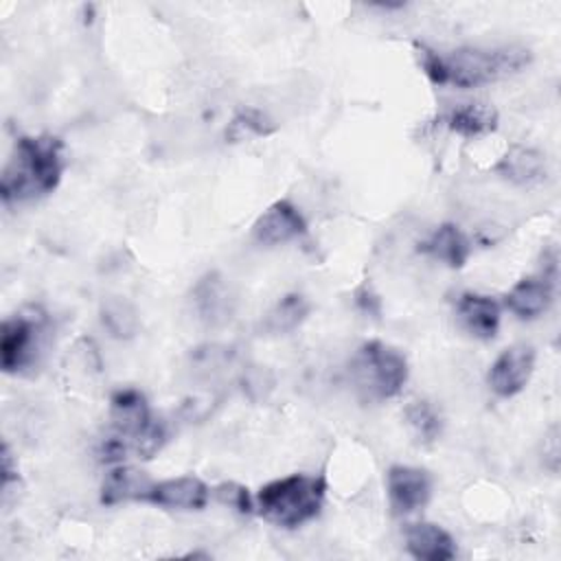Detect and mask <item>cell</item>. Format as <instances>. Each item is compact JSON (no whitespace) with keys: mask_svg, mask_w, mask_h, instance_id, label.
I'll return each mask as SVG.
<instances>
[{"mask_svg":"<svg viewBox=\"0 0 561 561\" xmlns=\"http://www.w3.org/2000/svg\"><path fill=\"white\" fill-rule=\"evenodd\" d=\"M101 322L118 340L134 337V333L138 329L136 309L125 298H118V296H110V298L103 300Z\"/></svg>","mask_w":561,"mask_h":561,"instance_id":"ffe728a7","label":"cell"},{"mask_svg":"<svg viewBox=\"0 0 561 561\" xmlns=\"http://www.w3.org/2000/svg\"><path fill=\"white\" fill-rule=\"evenodd\" d=\"M64 173V145L57 136H20L2 171L0 195L4 204L28 202L57 188Z\"/></svg>","mask_w":561,"mask_h":561,"instance_id":"7a4b0ae2","label":"cell"},{"mask_svg":"<svg viewBox=\"0 0 561 561\" xmlns=\"http://www.w3.org/2000/svg\"><path fill=\"white\" fill-rule=\"evenodd\" d=\"M535 370V351L528 344H515L500 353L491 364L489 386L497 397H513L526 388Z\"/></svg>","mask_w":561,"mask_h":561,"instance_id":"ba28073f","label":"cell"},{"mask_svg":"<svg viewBox=\"0 0 561 561\" xmlns=\"http://www.w3.org/2000/svg\"><path fill=\"white\" fill-rule=\"evenodd\" d=\"M213 495L221 504L234 508L237 513H252V497H250L248 489L239 482H221L213 489Z\"/></svg>","mask_w":561,"mask_h":561,"instance_id":"603a6c76","label":"cell"},{"mask_svg":"<svg viewBox=\"0 0 561 561\" xmlns=\"http://www.w3.org/2000/svg\"><path fill=\"white\" fill-rule=\"evenodd\" d=\"M421 250L449 267H462L471 254V243L456 224H443L421 243Z\"/></svg>","mask_w":561,"mask_h":561,"instance_id":"e0dca14e","label":"cell"},{"mask_svg":"<svg viewBox=\"0 0 561 561\" xmlns=\"http://www.w3.org/2000/svg\"><path fill=\"white\" fill-rule=\"evenodd\" d=\"M443 123L460 136H480L497 127V112L484 103H465L449 110L443 116Z\"/></svg>","mask_w":561,"mask_h":561,"instance_id":"ac0fdd59","label":"cell"},{"mask_svg":"<svg viewBox=\"0 0 561 561\" xmlns=\"http://www.w3.org/2000/svg\"><path fill=\"white\" fill-rule=\"evenodd\" d=\"M373 302L379 305V300L368 291V287H362V289L357 291V305H359L366 313H379V309L373 307Z\"/></svg>","mask_w":561,"mask_h":561,"instance_id":"d4e9b609","label":"cell"},{"mask_svg":"<svg viewBox=\"0 0 561 561\" xmlns=\"http://www.w3.org/2000/svg\"><path fill=\"white\" fill-rule=\"evenodd\" d=\"M405 421L412 430V434L421 440V443H434L440 436V416L438 412L432 408V403L416 399L412 403H408L405 408Z\"/></svg>","mask_w":561,"mask_h":561,"instance_id":"44dd1931","label":"cell"},{"mask_svg":"<svg viewBox=\"0 0 561 561\" xmlns=\"http://www.w3.org/2000/svg\"><path fill=\"white\" fill-rule=\"evenodd\" d=\"M405 548L423 561H449L456 557L454 537L432 522H416L405 528Z\"/></svg>","mask_w":561,"mask_h":561,"instance_id":"4fadbf2b","label":"cell"},{"mask_svg":"<svg viewBox=\"0 0 561 561\" xmlns=\"http://www.w3.org/2000/svg\"><path fill=\"white\" fill-rule=\"evenodd\" d=\"M237 296L219 272L204 274L193 287V309L206 327H224L232 320Z\"/></svg>","mask_w":561,"mask_h":561,"instance_id":"52a82bcc","label":"cell"},{"mask_svg":"<svg viewBox=\"0 0 561 561\" xmlns=\"http://www.w3.org/2000/svg\"><path fill=\"white\" fill-rule=\"evenodd\" d=\"M153 489V480L134 467H116L107 473L101 486V502L107 506H114L118 502L129 500H145L149 497Z\"/></svg>","mask_w":561,"mask_h":561,"instance_id":"9a60e30c","label":"cell"},{"mask_svg":"<svg viewBox=\"0 0 561 561\" xmlns=\"http://www.w3.org/2000/svg\"><path fill=\"white\" fill-rule=\"evenodd\" d=\"M432 495V480L425 469L394 465L388 471V497L397 515H410L427 504Z\"/></svg>","mask_w":561,"mask_h":561,"instance_id":"9c48e42d","label":"cell"},{"mask_svg":"<svg viewBox=\"0 0 561 561\" xmlns=\"http://www.w3.org/2000/svg\"><path fill=\"white\" fill-rule=\"evenodd\" d=\"M554 296V278L546 272L541 276H526L513 285L506 294V307L522 320H533L541 316Z\"/></svg>","mask_w":561,"mask_h":561,"instance_id":"7c38bea8","label":"cell"},{"mask_svg":"<svg viewBox=\"0 0 561 561\" xmlns=\"http://www.w3.org/2000/svg\"><path fill=\"white\" fill-rule=\"evenodd\" d=\"M210 489L195 476H178L162 482H153L147 502L162 508L178 511H202L208 504Z\"/></svg>","mask_w":561,"mask_h":561,"instance_id":"8fae6325","label":"cell"},{"mask_svg":"<svg viewBox=\"0 0 561 561\" xmlns=\"http://www.w3.org/2000/svg\"><path fill=\"white\" fill-rule=\"evenodd\" d=\"M309 300L302 294H285L263 318L261 327L270 335H283L298 329L309 316Z\"/></svg>","mask_w":561,"mask_h":561,"instance_id":"d6986e66","label":"cell"},{"mask_svg":"<svg viewBox=\"0 0 561 561\" xmlns=\"http://www.w3.org/2000/svg\"><path fill=\"white\" fill-rule=\"evenodd\" d=\"M416 57L434 85L451 83L456 88H478L497 81L530 61V53L517 46L458 48L451 55H438L430 46L416 44Z\"/></svg>","mask_w":561,"mask_h":561,"instance_id":"6da1fadb","label":"cell"},{"mask_svg":"<svg viewBox=\"0 0 561 561\" xmlns=\"http://www.w3.org/2000/svg\"><path fill=\"white\" fill-rule=\"evenodd\" d=\"M348 375L364 401H386L403 388L408 379V362L397 348L370 340L353 355Z\"/></svg>","mask_w":561,"mask_h":561,"instance_id":"5b68a950","label":"cell"},{"mask_svg":"<svg viewBox=\"0 0 561 561\" xmlns=\"http://www.w3.org/2000/svg\"><path fill=\"white\" fill-rule=\"evenodd\" d=\"M327 482L322 476L291 473L261 486L256 506L263 519L280 528H298L313 519L324 504Z\"/></svg>","mask_w":561,"mask_h":561,"instance_id":"277c9868","label":"cell"},{"mask_svg":"<svg viewBox=\"0 0 561 561\" xmlns=\"http://www.w3.org/2000/svg\"><path fill=\"white\" fill-rule=\"evenodd\" d=\"M307 224L300 210L287 202H274L252 226V234L263 245H280L305 234Z\"/></svg>","mask_w":561,"mask_h":561,"instance_id":"30bf717a","label":"cell"},{"mask_svg":"<svg viewBox=\"0 0 561 561\" xmlns=\"http://www.w3.org/2000/svg\"><path fill=\"white\" fill-rule=\"evenodd\" d=\"M543 460H550L548 467L552 471H557V462H559V438H557V427H552L550 436L543 440Z\"/></svg>","mask_w":561,"mask_h":561,"instance_id":"cb8c5ba5","label":"cell"},{"mask_svg":"<svg viewBox=\"0 0 561 561\" xmlns=\"http://www.w3.org/2000/svg\"><path fill=\"white\" fill-rule=\"evenodd\" d=\"M497 173L519 186L537 184L546 178V160L537 149L515 145L497 162Z\"/></svg>","mask_w":561,"mask_h":561,"instance_id":"2e32d148","label":"cell"},{"mask_svg":"<svg viewBox=\"0 0 561 561\" xmlns=\"http://www.w3.org/2000/svg\"><path fill=\"white\" fill-rule=\"evenodd\" d=\"M112 436L101 445L105 462H123L127 456L151 458L167 440V427L153 419L149 403L136 388L116 390L110 399Z\"/></svg>","mask_w":561,"mask_h":561,"instance_id":"3957f363","label":"cell"},{"mask_svg":"<svg viewBox=\"0 0 561 561\" xmlns=\"http://www.w3.org/2000/svg\"><path fill=\"white\" fill-rule=\"evenodd\" d=\"M44 331V316L35 309L31 313H15L2 324L0 362L4 373H18L35 362L39 335Z\"/></svg>","mask_w":561,"mask_h":561,"instance_id":"8992f818","label":"cell"},{"mask_svg":"<svg viewBox=\"0 0 561 561\" xmlns=\"http://www.w3.org/2000/svg\"><path fill=\"white\" fill-rule=\"evenodd\" d=\"M272 131H274V123L261 110L245 107L230 121L226 136L230 142H239V140H248L252 136H267Z\"/></svg>","mask_w":561,"mask_h":561,"instance_id":"7402d4cb","label":"cell"},{"mask_svg":"<svg viewBox=\"0 0 561 561\" xmlns=\"http://www.w3.org/2000/svg\"><path fill=\"white\" fill-rule=\"evenodd\" d=\"M456 311H458V318H460L462 327L471 335H476L480 340H491L497 333L500 305L495 302V298L467 291L458 298Z\"/></svg>","mask_w":561,"mask_h":561,"instance_id":"5bb4252c","label":"cell"}]
</instances>
